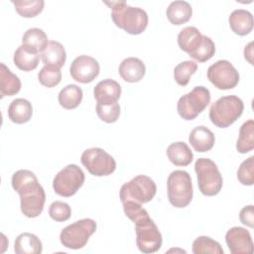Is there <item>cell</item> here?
Wrapping results in <instances>:
<instances>
[{"instance_id":"cell-1","label":"cell","mask_w":254,"mask_h":254,"mask_svg":"<svg viewBox=\"0 0 254 254\" xmlns=\"http://www.w3.org/2000/svg\"><path fill=\"white\" fill-rule=\"evenodd\" d=\"M11 183L20 195L22 213L29 218L39 216L44 209L46 193L36 175L29 170H19L13 174Z\"/></svg>"},{"instance_id":"cell-2","label":"cell","mask_w":254,"mask_h":254,"mask_svg":"<svg viewBox=\"0 0 254 254\" xmlns=\"http://www.w3.org/2000/svg\"><path fill=\"white\" fill-rule=\"evenodd\" d=\"M104 3L111 9V17L114 24L128 34L139 35L147 28L148 14L144 9L129 6L125 1Z\"/></svg>"},{"instance_id":"cell-3","label":"cell","mask_w":254,"mask_h":254,"mask_svg":"<svg viewBox=\"0 0 254 254\" xmlns=\"http://www.w3.org/2000/svg\"><path fill=\"white\" fill-rule=\"evenodd\" d=\"M243 109V101L238 96H222L211 104L209 119L216 127L226 128L242 115Z\"/></svg>"},{"instance_id":"cell-4","label":"cell","mask_w":254,"mask_h":254,"mask_svg":"<svg viewBox=\"0 0 254 254\" xmlns=\"http://www.w3.org/2000/svg\"><path fill=\"white\" fill-rule=\"evenodd\" d=\"M168 198L178 208L186 207L192 199V184L190 174L183 170L173 171L167 181Z\"/></svg>"},{"instance_id":"cell-5","label":"cell","mask_w":254,"mask_h":254,"mask_svg":"<svg viewBox=\"0 0 254 254\" xmlns=\"http://www.w3.org/2000/svg\"><path fill=\"white\" fill-rule=\"evenodd\" d=\"M200 192L207 196L217 194L223 185L222 176L216 164L207 158H198L194 164Z\"/></svg>"},{"instance_id":"cell-6","label":"cell","mask_w":254,"mask_h":254,"mask_svg":"<svg viewBox=\"0 0 254 254\" xmlns=\"http://www.w3.org/2000/svg\"><path fill=\"white\" fill-rule=\"evenodd\" d=\"M96 227V222L91 218L79 219L62 230L60 234L61 243L68 249H80L86 245Z\"/></svg>"},{"instance_id":"cell-7","label":"cell","mask_w":254,"mask_h":254,"mask_svg":"<svg viewBox=\"0 0 254 254\" xmlns=\"http://www.w3.org/2000/svg\"><path fill=\"white\" fill-rule=\"evenodd\" d=\"M156 191L155 182L147 176L139 175L121 187L119 196L121 202L132 200L142 204L152 200Z\"/></svg>"},{"instance_id":"cell-8","label":"cell","mask_w":254,"mask_h":254,"mask_svg":"<svg viewBox=\"0 0 254 254\" xmlns=\"http://www.w3.org/2000/svg\"><path fill=\"white\" fill-rule=\"evenodd\" d=\"M210 102L209 90L201 85L193 87L191 91L180 97L177 109L179 115L185 120H193Z\"/></svg>"},{"instance_id":"cell-9","label":"cell","mask_w":254,"mask_h":254,"mask_svg":"<svg viewBox=\"0 0 254 254\" xmlns=\"http://www.w3.org/2000/svg\"><path fill=\"white\" fill-rule=\"evenodd\" d=\"M134 223L138 249L147 254L157 252L162 246L163 238L158 226L150 218L149 214L139 218Z\"/></svg>"},{"instance_id":"cell-10","label":"cell","mask_w":254,"mask_h":254,"mask_svg":"<svg viewBox=\"0 0 254 254\" xmlns=\"http://www.w3.org/2000/svg\"><path fill=\"white\" fill-rule=\"evenodd\" d=\"M85 180L83 171L75 164H69L61 170L53 181L56 193L61 196L69 197L76 193Z\"/></svg>"},{"instance_id":"cell-11","label":"cell","mask_w":254,"mask_h":254,"mask_svg":"<svg viewBox=\"0 0 254 254\" xmlns=\"http://www.w3.org/2000/svg\"><path fill=\"white\" fill-rule=\"evenodd\" d=\"M80 161L85 169L96 177L109 176L116 169L114 158L101 148L86 149L82 153Z\"/></svg>"},{"instance_id":"cell-12","label":"cell","mask_w":254,"mask_h":254,"mask_svg":"<svg viewBox=\"0 0 254 254\" xmlns=\"http://www.w3.org/2000/svg\"><path fill=\"white\" fill-rule=\"evenodd\" d=\"M207 78L216 88L226 90L238 84L239 73L229 61L220 60L208 67Z\"/></svg>"},{"instance_id":"cell-13","label":"cell","mask_w":254,"mask_h":254,"mask_svg":"<svg viewBox=\"0 0 254 254\" xmlns=\"http://www.w3.org/2000/svg\"><path fill=\"white\" fill-rule=\"evenodd\" d=\"M100 65L98 62L89 56L81 55L75 58L69 67L71 77L81 83L91 82L99 74Z\"/></svg>"},{"instance_id":"cell-14","label":"cell","mask_w":254,"mask_h":254,"mask_svg":"<svg viewBox=\"0 0 254 254\" xmlns=\"http://www.w3.org/2000/svg\"><path fill=\"white\" fill-rule=\"evenodd\" d=\"M225 241L232 254H247L253 252V241L250 232L243 227L235 226L227 230Z\"/></svg>"},{"instance_id":"cell-15","label":"cell","mask_w":254,"mask_h":254,"mask_svg":"<svg viewBox=\"0 0 254 254\" xmlns=\"http://www.w3.org/2000/svg\"><path fill=\"white\" fill-rule=\"evenodd\" d=\"M93 95L97 103L100 104H110L117 102L121 95L120 84L111 78H106L99 81L94 89Z\"/></svg>"},{"instance_id":"cell-16","label":"cell","mask_w":254,"mask_h":254,"mask_svg":"<svg viewBox=\"0 0 254 254\" xmlns=\"http://www.w3.org/2000/svg\"><path fill=\"white\" fill-rule=\"evenodd\" d=\"M120 76L127 82L140 81L146 72V66L144 63L134 57L124 59L118 68Z\"/></svg>"},{"instance_id":"cell-17","label":"cell","mask_w":254,"mask_h":254,"mask_svg":"<svg viewBox=\"0 0 254 254\" xmlns=\"http://www.w3.org/2000/svg\"><path fill=\"white\" fill-rule=\"evenodd\" d=\"M189 141L194 151L199 153H204L209 151L215 142L214 134L205 126L199 125L194 127L190 135Z\"/></svg>"},{"instance_id":"cell-18","label":"cell","mask_w":254,"mask_h":254,"mask_svg":"<svg viewBox=\"0 0 254 254\" xmlns=\"http://www.w3.org/2000/svg\"><path fill=\"white\" fill-rule=\"evenodd\" d=\"M13 61L15 65L19 69L24 71H30L38 66L40 56L36 50L22 44L15 51Z\"/></svg>"},{"instance_id":"cell-19","label":"cell","mask_w":254,"mask_h":254,"mask_svg":"<svg viewBox=\"0 0 254 254\" xmlns=\"http://www.w3.org/2000/svg\"><path fill=\"white\" fill-rule=\"evenodd\" d=\"M228 22L231 30L239 36L248 35L252 31L254 25L252 14L244 9L234 10L230 14Z\"/></svg>"},{"instance_id":"cell-20","label":"cell","mask_w":254,"mask_h":254,"mask_svg":"<svg viewBox=\"0 0 254 254\" xmlns=\"http://www.w3.org/2000/svg\"><path fill=\"white\" fill-rule=\"evenodd\" d=\"M41 56L45 65L58 68L64 66L66 60V53L64 46L57 41H50Z\"/></svg>"},{"instance_id":"cell-21","label":"cell","mask_w":254,"mask_h":254,"mask_svg":"<svg viewBox=\"0 0 254 254\" xmlns=\"http://www.w3.org/2000/svg\"><path fill=\"white\" fill-rule=\"evenodd\" d=\"M33 115V106L25 98L14 99L8 107L9 119L16 124H24L30 121Z\"/></svg>"},{"instance_id":"cell-22","label":"cell","mask_w":254,"mask_h":254,"mask_svg":"<svg viewBox=\"0 0 254 254\" xmlns=\"http://www.w3.org/2000/svg\"><path fill=\"white\" fill-rule=\"evenodd\" d=\"M202 35L195 27L189 26L182 29L178 35V44L182 51L190 55L200 45Z\"/></svg>"},{"instance_id":"cell-23","label":"cell","mask_w":254,"mask_h":254,"mask_svg":"<svg viewBox=\"0 0 254 254\" xmlns=\"http://www.w3.org/2000/svg\"><path fill=\"white\" fill-rule=\"evenodd\" d=\"M166 14L168 20L173 25L179 26L187 23L190 19L192 8L187 1H173L168 6Z\"/></svg>"},{"instance_id":"cell-24","label":"cell","mask_w":254,"mask_h":254,"mask_svg":"<svg viewBox=\"0 0 254 254\" xmlns=\"http://www.w3.org/2000/svg\"><path fill=\"white\" fill-rule=\"evenodd\" d=\"M21 89V80L3 63L0 64V96H12Z\"/></svg>"},{"instance_id":"cell-25","label":"cell","mask_w":254,"mask_h":254,"mask_svg":"<svg viewBox=\"0 0 254 254\" xmlns=\"http://www.w3.org/2000/svg\"><path fill=\"white\" fill-rule=\"evenodd\" d=\"M167 156L172 164L175 166L186 167L192 162L193 154L185 142L172 143L167 148Z\"/></svg>"},{"instance_id":"cell-26","label":"cell","mask_w":254,"mask_h":254,"mask_svg":"<svg viewBox=\"0 0 254 254\" xmlns=\"http://www.w3.org/2000/svg\"><path fill=\"white\" fill-rule=\"evenodd\" d=\"M14 250L17 254H40L43 251V245L37 235L24 232L17 236Z\"/></svg>"},{"instance_id":"cell-27","label":"cell","mask_w":254,"mask_h":254,"mask_svg":"<svg viewBox=\"0 0 254 254\" xmlns=\"http://www.w3.org/2000/svg\"><path fill=\"white\" fill-rule=\"evenodd\" d=\"M82 89L76 84H67L64 87L58 96L59 103L64 109L76 108L82 100Z\"/></svg>"},{"instance_id":"cell-28","label":"cell","mask_w":254,"mask_h":254,"mask_svg":"<svg viewBox=\"0 0 254 254\" xmlns=\"http://www.w3.org/2000/svg\"><path fill=\"white\" fill-rule=\"evenodd\" d=\"M254 148V121L252 119L244 122L239 129V136L236 143V150L245 154Z\"/></svg>"},{"instance_id":"cell-29","label":"cell","mask_w":254,"mask_h":254,"mask_svg":"<svg viewBox=\"0 0 254 254\" xmlns=\"http://www.w3.org/2000/svg\"><path fill=\"white\" fill-rule=\"evenodd\" d=\"M48 43L46 33L39 28L28 29L22 37V44L33 48L38 53H43L48 46Z\"/></svg>"},{"instance_id":"cell-30","label":"cell","mask_w":254,"mask_h":254,"mask_svg":"<svg viewBox=\"0 0 254 254\" xmlns=\"http://www.w3.org/2000/svg\"><path fill=\"white\" fill-rule=\"evenodd\" d=\"M17 13L24 18H33L40 14L45 2L43 0H17L12 1Z\"/></svg>"},{"instance_id":"cell-31","label":"cell","mask_w":254,"mask_h":254,"mask_svg":"<svg viewBox=\"0 0 254 254\" xmlns=\"http://www.w3.org/2000/svg\"><path fill=\"white\" fill-rule=\"evenodd\" d=\"M192 252L194 254L211 253V254H223L221 245L208 236H198L192 242Z\"/></svg>"},{"instance_id":"cell-32","label":"cell","mask_w":254,"mask_h":254,"mask_svg":"<svg viewBox=\"0 0 254 254\" xmlns=\"http://www.w3.org/2000/svg\"><path fill=\"white\" fill-rule=\"evenodd\" d=\"M197 64L192 61H185L177 64L174 68V78L179 85L186 86L190 76L196 71Z\"/></svg>"},{"instance_id":"cell-33","label":"cell","mask_w":254,"mask_h":254,"mask_svg":"<svg viewBox=\"0 0 254 254\" xmlns=\"http://www.w3.org/2000/svg\"><path fill=\"white\" fill-rule=\"evenodd\" d=\"M214 53L215 45L213 41L209 37L202 35V40L199 47L193 53H191L190 57L199 63H204L210 60L214 56Z\"/></svg>"},{"instance_id":"cell-34","label":"cell","mask_w":254,"mask_h":254,"mask_svg":"<svg viewBox=\"0 0 254 254\" xmlns=\"http://www.w3.org/2000/svg\"><path fill=\"white\" fill-rule=\"evenodd\" d=\"M38 79L42 85L46 87H54L62 80L61 68L44 65L38 73Z\"/></svg>"},{"instance_id":"cell-35","label":"cell","mask_w":254,"mask_h":254,"mask_svg":"<svg viewBox=\"0 0 254 254\" xmlns=\"http://www.w3.org/2000/svg\"><path fill=\"white\" fill-rule=\"evenodd\" d=\"M97 116L106 123H113L117 121L120 115V106L118 102L110 104H96Z\"/></svg>"},{"instance_id":"cell-36","label":"cell","mask_w":254,"mask_h":254,"mask_svg":"<svg viewBox=\"0 0 254 254\" xmlns=\"http://www.w3.org/2000/svg\"><path fill=\"white\" fill-rule=\"evenodd\" d=\"M237 179L244 186L254 184V157L251 156L243 161L237 171Z\"/></svg>"},{"instance_id":"cell-37","label":"cell","mask_w":254,"mask_h":254,"mask_svg":"<svg viewBox=\"0 0 254 254\" xmlns=\"http://www.w3.org/2000/svg\"><path fill=\"white\" fill-rule=\"evenodd\" d=\"M70 214H71V208L66 202L56 200L50 205L49 215L52 219L58 222L67 220L70 217Z\"/></svg>"},{"instance_id":"cell-38","label":"cell","mask_w":254,"mask_h":254,"mask_svg":"<svg viewBox=\"0 0 254 254\" xmlns=\"http://www.w3.org/2000/svg\"><path fill=\"white\" fill-rule=\"evenodd\" d=\"M123 204V209H124V213L125 215L131 219L133 222H135L136 220H138L139 218L148 215V211L142 207L141 203L132 201V200H126L122 202Z\"/></svg>"},{"instance_id":"cell-39","label":"cell","mask_w":254,"mask_h":254,"mask_svg":"<svg viewBox=\"0 0 254 254\" xmlns=\"http://www.w3.org/2000/svg\"><path fill=\"white\" fill-rule=\"evenodd\" d=\"M239 218L244 225L253 228L254 227V206L252 204L244 206L239 212Z\"/></svg>"},{"instance_id":"cell-40","label":"cell","mask_w":254,"mask_h":254,"mask_svg":"<svg viewBox=\"0 0 254 254\" xmlns=\"http://www.w3.org/2000/svg\"><path fill=\"white\" fill-rule=\"evenodd\" d=\"M252 46H253V42H250L244 49V58L245 60H247L251 64H253V62H252V57H253V49H252Z\"/></svg>"}]
</instances>
